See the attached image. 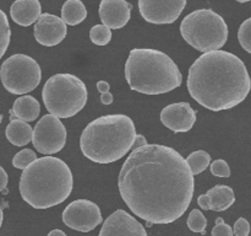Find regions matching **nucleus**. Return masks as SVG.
Wrapping results in <instances>:
<instances>
[{"mask_svg": "<svg viewBox=\"0 0 251 236\" xmlns=\"http://www.w3.org/2000/svg\"><path fill=\"white\" fill-rule=\"evenodd\" d=\"M113 100H114V98H113V95L110 93V91H108V92L105 93H100V102H102L103 105H112Z\"/></svg>", "mask_w": 251, "mask_h": 236, "instance_id": "obj_31", "label": "nucleus"}, {"mask_svg": "<svg viewBox=\"0 0 251 236\" xmlns=\"http://www.w3.org/2000/svg\"><path fill=\"white\" fill-rule=\"evenodd\" d=\"M98 236H147V231L134 216L118 209L105 219Z\"/></svg>", "mask_w": 251, "mask_h": 236, "instance_id": "obj_12", "label": "nucleus"}, {"mask_svg": "<svg viewBox=\"0 0 251 236\" xmlns=\"http://www.w3.org/2000/svg\"><path fill=\"white\" fill-rule=\"evenodd\" d=\"M120 196L130 210L150 224H171L184 215L195 191L185 159L173 148H135L118 176Z\"/></svg>", "mask_w": 251, "mask_h": 236, "instance_id": "obj_1", "label": "nucleus"}, {"mask_svg": "<svg viewBox=\"0 0 251 236\" xmlns=\"http://www.w3.org/2000/svg\"><path fill=\"white\" fill-rule=\"evenodd\" d=\"M74 177L70 167L59 157L46 155L34 160L22 171L20 193L34 209H47L61 204L73 192Z\"/></svg>", "mask_w": 251, "mask_h": 236, "instance_id": "obj_3", "label": "nucleus"}, {"mask_svg": "<svg viewBox=\"0 0 251 236\" xmlns=\"http://www.w3.org/2000/svg\"><path fill=\"white\" fill-rule=\"evenodd\" d=\"M210 169H211V174H212L213 176L225 177V178H228V177L230 176L229 165H228L227 161H225V160L222 159L215 160V161L211 164Z\"/></svg>", "mask_w": 251, "mask_h": 236, "instance_id": "obj_27", "label": "nucleus"}, {"mask_svg": "<svg viewBox=\"0 0 251 236\" xmlns=\"http://www.w3.org/2000/svg\"><path fill=\"white\" fill-rule=\"evenodd\" d=\"M235 194L232 187L226 184H217L208 189L206 194H201L198 198V204L203 210L223 211L234 204Z\"/></svg>", "mask_w": 251, "mask_h": 236, "instance_id": "obj_16", "label": "nucleus"}, {"mask_svg": "<svg viewBox=\"0 0 251 236\" xmlns=\"http://www.w3.org/2000/svg\"><path fill=\"white\" fill-rule=\"evenodd\" d=\"M191 97L210 111H225L240 105L249 95L251 79L244 61L227 51H210L189 69Z\"/></svg>", "mask_w": 251, "mask_h": 236, "instance_id": "obj_2", "label": "nucleus"}, {"mask_svg": "<svg viewBox=\"0 0 251 236\" xmlns=\"http://www.w3.org/2000/svg\"><path fill=\"white\" fill-rule=\"evenodd\" d=\"M181 37L199 52L221 49L228 39V26L221 15L210 9L190 12L180 24Z\"/></svg>", "mask_w": 251, "mask_h": 236, "instance_id": "obj_7", "label": "nucleus"}, {"mask_svg": "<svg viewBox=\"0 0 251 236\" xmlns=\"http://www.w3.org/2000/svg\"><path fill=\"white\" fill-rule=\"evenodd\" d=\"M37 159L36 152L32 149H24L21 151L17 152L14 157H12V165L14 167L20 170H24L28 166L29 164L34 161Z\"/></svg>", "mask_w": 251, "mask_h": 236, "instance_id": "obj_25", "label": "nucleus"}, {"mask_svg": "<svg viewBox=\"0 0 251 236\" xmlns=\"http://www.w3.org/2000/svg\"><path fill=\"white\" fill-rule=\"evenodd\" d=\"M2 219H4V214H2V209L0 208V228L2 225Z\"/></svg>", "mask_w": 251, "mask_h": 236, "instance_id": "obj_35", "label": "nucleus"}, {"mask_svg": "<svg viewBox=\"0 0 251 236\" xmlns=\"http://www.w3.org/2000/svg\"><path fill=\"white\" fill-rule=\"evenodd\" d=\"M7 181H9V177H7L6 171L0 166V192H2L6 188Z\"/></svg>", "mask_w": 251, "mask_h": 236, "instance_id": "obj_30", "label": "nucleus"}, {"mask_svg": "<svg viewBox=\"0 0 251 236\" xmlns=\"http://www.w3.org/2000/svg\"><path fill=\"white\" fill-rule=\"evenodd\" d=\"M66 128L58 117L46 115L37 122L32 133V143L37 151L43 155H53L61 151L66 144Z\"/></svg>", "mask_w": 251, "mask_h": 236, "instance_id": "obj_9", "label": "nucleus"}, {"mask_svg": "<svg viewBox=\"0 0 251 236\" xmlns=\"http://www.w3.org/2000/svg\"><path fill=\"white\" fill-rule=\"evenodd\" d=\"M130 88L145 95H162L179 88L183 75L173 59L151 48L131 49L125 63Z\"/></svg>", "mask_w": 251, "mask_h": 236, "instance_id": "obj_5", "label": "nucleus"}, {"mask_svg": "<svg viewBox=\"0 0 251 236\" xmlns=\"http://www.w3.org/2000/svg\"><path fill=\"white\" fill-rule=\"evenodd\" d=\"M42 14L39 0H15L10 7V16L17 25L31 26Z\"/></svg>", "mask_w": 251, "mask_h": 236, "instance_id": "obj_17", "label": "nucleus"}, {"mask_svg": "<svg viewBox=\"0 0 251 236\" xmlns=\"http://www.w3.org/2000/svg\"><path fill=\"white\" fill-rule=\"evenodd\" d=\"M186 164L190 167L193 175H199L205 171L211 164V156L205 150H198L194 151L186 157Z\"/></svg>", "mask_w": 251, "mask_h": 236, "instance_id": "obj_21", "label": "nucleus"}, {"mask_svg": "<svg viewBox=\"0 0 251 236\" xmlns=\"http://www.w3.org/2000/svg\"><path fill=\"white\" fill-rule=\"evenodd\" d=\"M161 122L174 133L189 132L196 122V111L188 102L172 103L161 111Z\"/></svg>", "mask_w": 251, "mask_h": 236, "instance_id": "obj_14", "label": "nucleus"}, {"mask_svg": "<svg viewBox=\"0 0 251 236\" xmlns=\"http://www.w3.org/2000/svg\"><path fill=\"white\" fill-rule=\"evenodd\" d=\"M185 6L186 0H139L142 19L154 25L173 24Z\"/></svg>", "mask_w": 251, "mask_h": 236, "instance_id": "obj_11", "label": "nucleus"}, {"mask_svg": "<svg viewBox=\"0 0 251 236\" xmlns=\"http://www.w3.org/2000/svg\"><path fill=\"white\" fill-rule=\"evenodd\" d=\"M48 236H66V234L63 230H60V229H54V230H51L48 234Z\"/></svg>", "mask_w": 251, "mask_h": 236, "instance_id": "obj_34", "label": "nucleus"}, {"mask_svg": "<svg viewBox=\"0 0 251 236\" xmlns=\"http://www.w3.org/2000/svg\"><path fill=\"white\" fill-rule=\"evenodd\" d=\"M1 120H2V116L0 115V123H1Z\"/></svg>", "mask_w": 251, "mask_h": 236, "instance_id": "obj_37", "label": "nucleus"}, {"mask_svg": "<svg viewBox=\"0 0 251 236\" xmlns=\"http://www.w3.org/2000/svg\"><path fill=\"white\" fill-rule=\"evenodd\" d=\"M32 133H33V129L28 123L21 119H16V118L10 120L5 129V135H6L7 140L15 147H25L29 142H32Z\"/></svg>", "mask_w": 251, "mask_h": 236, "instance_id": "obj_19", "label": "nucleus"}, {"mask_svg": "<svg viewBox=\"0 0 251 236\" xmlns=\"http://www.w3.org/2000/svg\"><path fill=\"white\" fill-rule=\"evenodd\" d=\"M132 5L125 0H102L100 4V17L103 25L112 30L125 27L131 16Z\"/></svg>", "mask_w": 251, "mask_h": 236, "instance_id": "obj_15", "label": "nucleus"}, {"mask_svg": "<svg viewBox=\"0 0 251 236\" xmlns=\"http://www.w3.org/2000/svg\"><path fill=\"white\" fill-rule=\"evenodd\" d=\"M10 113H12L17 119L28 123L38 118L41 113V105L33 96L25 95L15 100Z\"/></svg>", "mask_w": 251, "mask_h": 236, "instance_id": "obj_18", "label": "nucleus"}, {"mask_svg": "<svg viewBox=\"0 0 251 236\" xmlns=\"http://www.w3.org/2000/svg\"><path fill=\"white\" fill-rule=\"evenodd\" d=\"M90 38L97 46H107L112 39V31L104 25H96L90 30Z\"/></svg>", "mask_w": 251, "mask_h": 236, "instance_id": "obj_24", "label": "nucleus"}, {"mask_svg": "<svg viewBox=\"0 0 251 236\" xmlns=\"http://www.w3.org/2000/svg\"><path fill=\"white\" fill-rule=\"evenodd\" d=\"M186 224H188V228L191 231H194V233L202 234V235L206 234L207 219H206V216L199 209H194V210L190 211Z\"/></svg>", "mask_w": 251, "mask_h": 236, "instance_id": "obj_22", "label": "nucleus"}, {"mask_svg": "<svg viewBox=\"0 0 251 236\" xmlns=\"http://www.w3.org/2000/svg\"><path fill=\"white\" fill-rule=\"evenodd\" d=\"M10 37H11V30H10L9 20L6 14L0 10V59L2 58L9 47Z\"/></svg>", "mask_w": 251, "mask_h": 236, "instance_id": "obj_23", "label": "nucleus"}, {"mask_svg": "<svg viewBox=\"0 0 251 236\" xmlns=\"http://www.w3.org/2000/svg\"><path fill=\"white\" fill-rule=\"evenodd\" d=\"M235 1H238V2H248V1H251V0H235Z\"/></svg>", "mask_w": 251, "mask_h": 236, "instance_id": "obj_36", "label": "nucleus"}, {"mask_svg": "<svg viewBox=\"0 0 251 236\" xmlns=\"http://www.w3.org/2000/svg\"><path fill=\"white\" fill-rule=\"evenodd\" d=\"M136 128L125 115H107L90 122L80 138V148L88 160L110 164L124 157L134 148Z\"/></svg>", "mask_w": 251, "mask_h": 236, "instance_id": "obj_4", "label": "nucleus"}, {"mask_svg": "<svg viewBox=\"0 0 251 236\" xmlns=\"http://www.w3.org/2000/svg\"><path fill=\"white\" fill-rule=\"evenodd\" d=\"M34 38L39 44L54 47L61 43L68 34L66 24L53 14H41L34 25Z\"/></svg>", "mask_w": 251, "mask_h": 236, "instance_id": "obj_13", "label": "nucleus"}, {"mask_svg": "<svg viewBox=\"0 0 251 236\" xmlns=\"http://www.w3.org/2000/svg\"><path fill=\"white\" fill-rule=\"evenodd\" d=\"M145 144H147V142H146V139H145L144 135L137 134L136 135V139H135L134 147L137 148V147H141V145H145Z\"/></svg>", "mask_w": 251, "mask_h": 236, "instance_id": "obj_33", "label": "nucleus"}, {"mask_svg": "<svg viewBox=\"0 0 251 236\" xmlns=\"http://www.w3.org/2000/svg\"><path fill=\"white\" fill-rule=\"evenodd\" d=\"M85 83L73 74H55L44 84L42 98L50 115L70 118L77 115L87 103Z\"/></svg>", "mask_w": 251, "mask_h": 236, "instance_id": "obj_6", "label": "nucleus"}, {"mask_svg": "<svg viewBox=\"0 0 251 236\" xmlns=\"http://www.w3.org/2000/svg\"><path fill=\"white\" fill-rule=\"evenodd\" d=\"M238 39L243 49L251 54V17L240 25L239 31H238Z\"/></svg>", "mask_w": 251, "mask_h": 236, "instance_id": "obj_26", "label": "nucleus"}, {"mask_svg": "<svg viewBox=\"0 0 251 236\" xmlns=\"http://www.w3.org/2000/svg\"><path fill=\"white\" fill-rule=\"evenodd\" d=\"M63 223L80 233H90L102 223L100 206L88 199H76L63 211Z\"/></svg>", "mask_w": 251, "mask_h": 236, "instance_id": "obj_10", "label": "nucleus"}, {"mask_svg": "<svg viewBox=\"0 0 251 236\" xmlns=\"http://www.w3.org/2000/svg\"><path fill=\"white\" fill-rule=\"evenodd\" d=\"M233 234L235 236H249L250 234V224L245 218H239L234 224V230Z\"/></svg>", "mask_w": 251, "mask_h": 236, "instance_id": "obj_29", "label": "nucleus"}, {"mask_svg": "<svg viewBox=\"0 0 251 236\" xmlns=\"http://www.w3.org/2000/svg\"><path fill=\"white\" fill-rule=\"evenodd\" d=\"M212 236H233L232 226L225 223L222 218H217L212 229Z\"/></svg>", "mask_w": 251, "mask_h": 236, "instance_id": "obj_28", "label": "nucleus"}, {"mask_svg": "<svg viewBox=\"0 0 251 236\" xmlns=\"http://www.w3.org/2000/svg\"><path fill=\"white\" fill-rule=\"evenodd\" d=\"M2 86L14 95H25L41 84L42 70L39 64L26 54H14L0 66Z\"/></svg>", "mask_w": 251, "mask_h": 236, "instance_id": "obj_8", "label": "nucleus"}, {"mask_svg": "<svg viewBox=\"0 0 251 236\" xmlns=\"http://www.w3.org/2000/svg\"><path fill=\"white\" fill-rule=\"evenodd\" d=\"M87 17V10L81 0H66L61 7V20L66 25L76 26L85 21Z\"/></svg>", "mask_w": 251, "mask_h": 236, "instance_id": "obj_20", "label": "nucleus"}, {"mask_svg": "<svg viewBox=\"0 0 251 236\" xmlns=\"http://www.w3.org/2000/svg\"><path fill=\"white\" fill-rule=\"evenodd\" d=\"M97 90L100 91V93H105V92H108V91L110 90V85H109V83H107V81H104V80L98 81V83H97Z\"/></svg>", "mask_w": 251, "mask_h": 236, "instance_id": "obj_32", "label": "nucleus"}]
</instances>
